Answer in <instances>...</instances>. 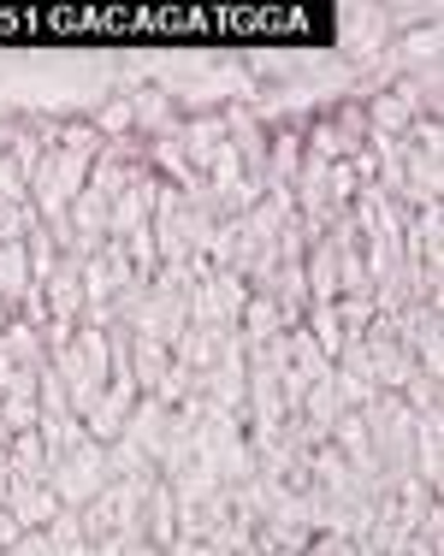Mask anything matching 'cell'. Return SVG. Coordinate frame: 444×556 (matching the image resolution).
I'll return each mask as SVG.
<instances>
[{"mask_svg": "<svg viewBox=\"0 0 444 556\" xmlns=\"http://www.w3.org/2000/svg\"><path fill=\"white\" fill-rule=\"evenodd\" d=\"M48 367L60 374L65 396H72V415H77V420H89V408L101 403V391H107V379H113L107 332H96V326H77L72 343H60V350L48 355Z\"/></svg>", "mask_w": 444, "mask_h": 556, "instance_id": "6da1fadb", "label": "cell"}, {"mask_svg": "<svg viewBox=\"0 0 444 556\" xmlns=\"http://www.w3.org/2000/svg\"><path fill=\"white\" fill-rule=\"evenodd\" d=\"M361 420H368V450H373L380 480L385 485L409 480L415 473V415H409V403H403L397 391H380L361 408Z\"/></svg>", "mask_w": 444, "mask_h": 556, "instance_id": "7a4b0ae2", "label": "cell"}, {"mask_svg": "<svg viewBox=\"0 0 444 556\" xmlns=\"http://www.w3.org/2000/svg\"><path fill=\"white\" fill-rule=\"evenodd\" d=\"M190 290H195V273L185 267V261L161 267V273L149 278V296H142V308H137V320H130V332L173 350V343L190 332Z\"/></svg>", "mask_w": 444, "mask_h": 556, "instance_id": "3957f363", "label": "cell"}, {"mask_svg": "<svg viewBox=\"0 0 444 556\" xmlns=\"http://www.w3.org/2000/svg\"><path fill=\"white\" fill-rule=\"evenodd\" d=\"M439 118H415L409 137H403V161H397V190H391V202L403 207V214H415V207H439Z\"/></svg>", "mask_w": 444, "mask_h": 556, "instance_id": "277c9868", "label": "cell"}, {"mask_svg": "<svg viewBox=\"0 0 444 556\" xmlns=\"http://www.w3.org/2000/svg\"><path fill=\"white\" fill-rule=\"evenodd\" d=\"M89 154H77V149H60V142H48L42 149V161H36L30 172V207L42 219H60L65 207L84 195V184H89Z\"/></svg>", "mask_w": 444, "mask_h": 556, "instance_id": "5b68a950", "label": "cell"}, {"mask_svg": "<svg viewBox=\"0 0 444 556\" xmlns=\"http://www.w3.org/2000/svg\"><path fill=\"white\" fill-rule=\"evenodd\" d=\"M243 308H250V278L243 273H202L190 290V326L207 332H238Z\"/></svg>", "mask_w": 444, "mask_h": 556, "instance_id": "8992f818", "label": "cell"}, {"mask_svg": "<svg viewBox=\"0 0 444 556\" xmlns=\"http://www.w3.org/2000/svg\"><path fill=\"white\" fill-rule=\"evenodd\" d=\"M113 473H107V444H96V439H77L65 456L54 462V497H60V509H89V497L107 485Z\"/></svg>", "mask_w": 444, "mask_h": 556, "instance_id": "52a82bcc", "label": "cell"}, {"mask_svg": "<svg viewBox=\"0 0 444 556\" xmlns=\"http://www.w3.org/2000/svg\"><path fill=\"white\" fill-rule=\"evenodd\" d=\"M403 267L439 278L444 267V207H415L403 219Z\"/></svg>", "mask_w": 444, "mask_h": 556, "instance_id": "ba28073f", "label": "cell"}, {"mask_svg": "<svg viewBox=\"0 0 444 556\" xmlns=\"http://www.w3.org/2000/svg\"><path fill=\"white\" fill-rule=\"evenodd\" d=\"M0 503H7V515L18 521V533H42V527L60 515L54 485H48V480H18V473L7 480V492H0Z\"/></svg>", "mask_w": 444, "mask_h": 556, "instance_id": "9c48e42d", "label": "cell"}, {"mask_svg": "<svg viewBox=\"0 0 444 556\" xmlns=\"http://www.w3.org/2000/svg\"><path fill=\"white\" fill-rule=\"evenodd\" d=\"M119 439L137 444L142 456L154 462V473H161V450H166V439H173V408H166L161 396H137V408H130V420H125Z\"/></svg>", "mask_w": 444, "mask_h": 556, "instance_id": "30bf717a", "label": "cell"}, {"mask_svg": "<svg viewBox=\"0 0 444 556\" xmlns=\"http://www.w3.org/2000/svg\"><path fill=\"white\" fill-rule=\"evenodd\" d=\"M42 296H48V314L54 320H65V326H84V261L77 255H60V267H54V278L42 285Z\"/></svg>", "mask_w": 444, "mask_h": 556, "instance_id": "8fae6325", "label": "cell"}, {"mask_svg": "<svg viewBox=\"0 0 444 556\" xmlns=\"http://www.w3.org/2000/svg\"><path fill=\"white\" fill-rule=\"evenodd\" d=\"M296 415H303L308 427L320 432V439H332V427H338V420H344V415H361V408H350V396H344V386H338V374H326V379H315V386L303 391Z\"/></svg>", "mask_w": 444, "mask_h": 556, "instance_id": "7c38bea8", "label": "cell"}, {"mask_svg": "<svg viewBox=\"0 0 444 556\" xmlns=\"http://www.w3.org/2000/svg\"><path fill=\"white\" fill-rule=\"evenodd\" d=\"M415 480L439 497V485H444V415H415Z\"/></svg>", "mask_w": 444, "mask_h": 556, "instance_id": "4fadbf2b", "label": "cell"}, {"mask_svg": "<svg viewBox=\"0 0 444 556\" xmlns=\"http://www.w3.org/2000/svg\"><path fill=\"white\" fill-rule=\"evenodd\" d=\"M142 539L161 545V551L178 539V497H173V485H166V480H154L149 492H142Z\"/></svg>", "mask_w": 444, "mask_h": 556, "instance_id": "5bb4252c", "label": "cell"}, {"mask_svg": "<svg viewBox=\"0 0 444 556\" xmlns=\"http://www.w3.org/2000/svg\"><path fill=\"white\" fill-rule=\"evenodd\" d=\"M178 137V149H185V161L195 166V172H207V161H214L219 149H226V137H231V125L219 113H207V118H190L185 130H173Z\"/></svg>", "mask_w": 444, "mask_h": 556, "instance_id": "9a60e30c", "label": "cell"}, {"mask_svg": "<svg viewBox=\"0 0 444 556\" xmlns=\"http://www.w3.org/2000/svg\"><path fill=\"white\" fill-rule=\"evenodd\" d=\"M303 278H308V302H338V243L315 237L303 255Z\"/></svg>", "mask_w": 444, "mask_h": 556, "instance_id": "2e32d148", "label": "cell"}, {"mask_svg": "<svg viewBox=\"0 0 444 556\" xmlns=\"http://www.w3.org/2000/svg\"><path fill=\"white\" fill-rule=\"evenodd\" d=\"M296 166H303V130H267V190L291 195Z\"/></svg>", "mask_w": 444, "mask_h": 556, "instance_id": "e0dca14e", "label": "cell"}, {"mask_svg": "<svg viewBox=\"0 0 444 556\" xmlns=\"http://www.w3.org/2000/svg\"><path fill=\"white\" fill-rule=\"evenodd\" d=\"M291 326H284V314L272 308L267 296H255L250 290V308H243V320H238V338H243V350H255V343H272V338H284Z\"/></svg>", "mask_w": 444, "mask_h": 556, "instance_id": "ac0fdd59", "label": "cell"}, {"mask_svg": "<svg viewBox=\"0 0 444 556\" xmlns=\"http://www.w3.org/2000/svg\"><path fill=\"white\" fill-rule=\"evenodd\" d=\"M7 462L18 480H54V462H48V444L42 432H18V439L7 444Z\"/></svg>", "mask_w": 444, "mask_h": 556, "instance_id": "d6986e66", "label": "cell"}, {"mask_svg": "<svg viewBox=\"0 0 444 556\" xmlns=\"http://www.w3.org/2000/svg\"><path fill=\"white\" fill-rule=\"evenodd\" d=\"M166 367H173V350H166V343L137 338V350H130V379H137V391H142V396H154V391H161Z\"/></svg>", "mask_w": 444, "mask_h": 556, "instance_id": "ffe728a7", "label": "cell"}, {"mask_svg": "<svg viewBox=\"0 0 444 556\" xmlns=\"http://www.w3.org/2000/svg\"><path fill=\"white\" fill-rule=\"evenodd\" d=\"M24 261H30V285H36V290L54 278V267H60V243H54V231H48V219H36L30 231H24Z\"/></svg>", "mask_w": 444, "mask_h": 556, "instance_id": "44dd1931", "label": "cell"}, {"mask_svg": "<svg viewBox=\"0 0 444 556\" xmlns=\"http://www.w3.org/2000/svg\"><path fill=\"white\" fill-rule=\"evenodd\" d=\"M303 332L320 343V355H326V362H338V350L350 343V338H344V320H338V308H332V302H308Z\"/></svg>", "mask_w": 444, "mask_h": 556, "instance_id": "7402d4cb", "label": "cell"}, {"mask_svg": "<svg viewBox=\"0 0 444 556\" xmlns=\"http://www.w3.org/2000/svg\"><path fill=\"white\" fill-rule=\"evenodd\" d=\"M24 290H30V261H24V243H0V302L18 308Z\"/></svg>", "mask_w": 444, "mask_h": 556, "instance_id": "603a6c76", "label": "cell"}, {"mask_svg": "<svg viewBox=\"0 0 444 556\" xmlns=\"http://www.w3.org/2000/svg\"><path fill=\"white\" fill-rule=\"evenodd\" d=\"M48 539H54V551H60V556H77V551H89L84 509H60L54 521H48Z\"/></svg>", "mask_w": 444, "mask_h": 556, "instance_id": "cb8c5ba5", "label": "cell"}, {"mask_svg": "<svg viewBox=\"0 0 444 556\" xmlns=\"http://www.w3.org/2000/svg\"><path fill=\"white\" fill-rule=\"evenodd\" d=\"M60 149H77V154H89V161H101V149H107V137H101L89 118H72V125H60Z\"/></svg>", "mask_w": 444, "mask_h": 556, "instance_id": "d4e9b609", "label": "cell"}, {"mask_svg": "<svg viewBox=\"0 0 444 556\" xmlns=\"http://www.w3.org/2000/svg\"><path fill=\"white\" fill-rule=\"evenodd\" d=\"M303 556H368V551H361L356 539H338V533H315V539H308V545H303Z\"/></svg>", "mask_w": 444, "mask_h": 556, "instance_id": "484cf974", "label": "cell"}, {"mask_svg": "<svg viewBox=\"0 0 444 556\" xmlns=\"http://www.w3.org/2000/svg\"><path fill=\"white\" fill-rule=\"evenodd\" d=\"M0 556H60V551H54V539H48V527H42V533H18Z\"/></svg>", "mask_w": 444, "mask_h": 556, "instance_id": "4316f807", "label": "cell"}, {"mask_svg": "<svg viewBox=\"0 0 444 556\" xmlns=\"http://www.w3.org/2000/svg\"><path fill=\"white\" fill-rule=\"evenodd\" d=\"M166 556H214V545H207V539H190V533H178L173 545H166Z\"/></svg>", "mask_w": 444, "mask_h": 556, "instance_id": "83f0119b", "label": "cell"}, {"mask_svg": "<svg viewBox=\"0 0 444 556\" xmlns=\"http://www.w3.org/2000/svg\"><path fill=\"white\" fill-rule=\"evenodd\" d=\"M77 556H89V551H77Z\"/></svg>", "mask_w": 444, "mask_h": 556, "instance_id": "f1b7e54d", "label": "cell"}]
</instances>
